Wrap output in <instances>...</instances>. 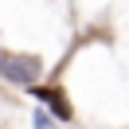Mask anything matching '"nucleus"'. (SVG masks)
<instances>
[{
  "mask_svg": "<svg viewBox=\"0 0 129 129\" xmlns=\"http://www.w3.org/2000/svg\"><path fill=\"white\" fill-rule=\"evenodd\" d=\"M0 74L16 86H35V78L43 74V63L35 55H12V51H0Z\"/></svg>",
  "mask_w": 129,
  "mask_h": 129,
  "instance_id": "1",
  "label": "nucleus"
},
{
  "mask_svg": "<svg viewBox=\"0 0 129 129\" xmlns=\"http://www.w3.org/2000/svg\"><path fill=\"white\" fill-rule=\"evenodd\" d=\"M35 98H39V106H47L59 121H71V102L63 98L59 86H35Z\"/></svg>",
  "mask_w": 129,
  "mask_h": 129,
  "instance_id": "2",
  "label": "nucleus"
},
{
  "mask_svg": "<svg viewBox=\"0 0 129 129\" xmlns=\"http://www.w3.org/2000/svg\"><path fill=\"white\" fill-rule=\"evenodd\" d=\"M55 125V113L47 110V106H39V110H35V129H51Z\"/></svg>",
  "mask_w": 129,
  "mask_h": 129,
  "instance_id": "3",
  "label": "nucleus"
}]
</instances>
